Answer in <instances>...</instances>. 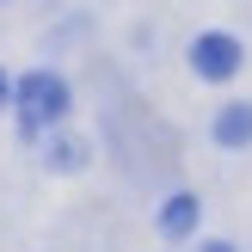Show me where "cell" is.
I'll list each match as a JSON object with an SVG mask.
<instances>
[{
    "label": "cell",
    "instance_id": "obj_5",
    "mask_svg": "<svg viewBox=\"0 0 252 252\" xmlns=\"http://www.w3.org/2000/svg\"><path fill=\"white\" fill-rule=\"evenodd\" d=\"M0 105H6V74H0Z\"/></svg>",
    "mask_w": 252,
    "mask_h": 252
},
{
    "label": "cell",
    "instance_id": "obj_6",
    "mask_svg": "<svg viewBox=\"0 0 252 252\" xmlns=\"http://www.w3.org/2000/svg\"><path fill=\"white\" fill-rule=\"evenodd\" d=\"M203 252H234V246H203Z\"/></svg>",
    "mask_w": 252,
    "mask_h": 252
},
{
    "label": "cell",
    "instance_id": "obj_2",
    "mask_svg": "<svg viewBox=\"0 0 252 252\" xmlns=\"http://www.w3.org/2000/svg\"><path fill=\"white\" fill-rule=\"evenodd\" d=\"M191 68L203 74V80H228V74L240 68V43H234V37H221V31L197 37V43H191Z\"/></svg>",
    "mask_w": 252,
    "mask_h": 252
},
{
    "label": "cell",
    "instance_id": "obj_4",
    "mask_svg": "<svg viewBox=\"0 0 252 252\" xmlns=\"http://www.w3.org/2000/svg\"><path fill=\"white\" fill-rule=\"evenodd\" d=\"M160 228H166V234H191V228H197V197H166Z\"/></svg>",
    "mask_w": 252,
    "mask_h": 252
},
{
    "label": "cell",
    "instance_id": "obj_1",
    "mask_svg": "<svg viewBox=\"0 0 252 252\" xmlns=\"http://www.w3.org/2000/svg\"><path fill=\"white\" fill-rule=\"evenodd\" d=\"M62 111H68V86H62L56 74H25L19 80V123L25 129H43Z\"/></svg>",
    "mask_w": 252,
    "mask_h": 252
},
{
    "label": "cell",
    "instance_id": "obj_3",
    "mask_svg": "<svg viewBox=\"0 0 252 252\" xmlns=\"http://www.w3.org/2000/svg\"><path fill=\"white\" fill-rule=\"evenodd\" d=\"M216 142H228V148H240V142H252V105H228L216 117Z\"/></svg>",
    "mask_w": 252,
    "mask_h": 252
}]
</instances>
